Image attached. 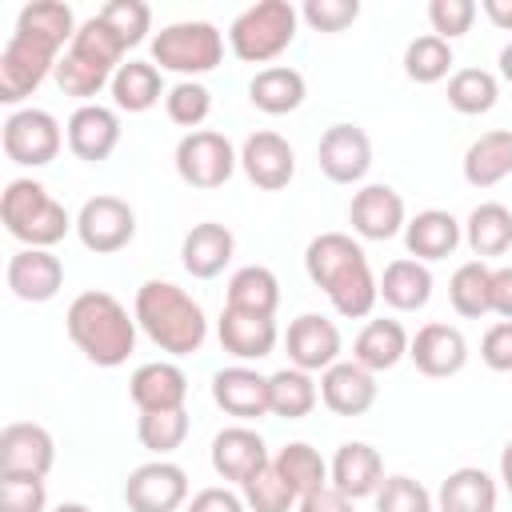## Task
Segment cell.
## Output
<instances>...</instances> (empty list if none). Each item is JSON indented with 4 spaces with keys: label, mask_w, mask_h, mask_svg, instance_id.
Returning a JSON list of instances; mask_svg holds the SVG:
<instances>
[{
    "label": "cell",
    "mask_w": 512,
    "mask_h": 512,
    "mask_svg": "<svg viewBox=\"0 0 512 512\" xmlns=\"http://www.w3.org/2000/svg\"><path fill=\"white\" fill-rule=\"evenodd\" d=\"M0 220L8 236H16L24 248H52L68 236V228H76L68 208L56 204L36 180H8L0 196Z\"/></svg>",
    "instance_id": "4"
},
{
    "label": "cell",
    "mask_w": 512,
    "mask_h": 512,
    "mask_svg": "<svg viewBox=\"0 0 512 512\" xmlns=\"http://www.w3.org/2000/svg\"><path fill=\"white\" fill-rule=\"evenodd\" d=\"M304 76L288 64H272V68H260L248 84V100L268 112V116H284V112H296L304 104Z\"/></svg>",
    "instance_id": "32"
},
{
    "label": "cell",
    "mask_w": 512,
    "mask_h": 512,
    "mask_svg": "<svg viewBox=\"0 0 512 512\" xmlns=\"http://www.w3.org/2000/svg\"><path fill=\"white\" fill-rule=\"evenodd\" d=\"M408 344L412 340H408L400 320H388V316L384 320H368L360 328L356 344H352V360L364 364L368 372H388L408 356Z\"/></svg>",
    "instance_id": "28"
},
{
    "label": "cell",
    "mask_w": 512,
    "mask_h": 512,
    "mask_svg": "<svg viewBox=\"0 0 512 512\" xmlns=\"http://www.w3.org/2000/svg\"><path fill=\"white\" fill-rule=\"evenodd\" d=\"M480 360L492 372H512V320H500L480 340Z\"/></svg>",
    "instance_id": "52"
},
{
    "label": "cell",
    "mask_w": 512,
    "mask_h": 512,
    "mask_svg": "<svg viewBox=\"0 0 512 512\" xmlns=\"http://www.w3.org/2000/svg\"><path fill=\"white\" fill-rule=\"evenodd\" d=\"M76 236L88 252L108 256L132 244L136 236V212L128 200L120 196H92L84 200V208L76 212Z\"/></svg>",
    "instance_id": "10"
},
{
    "label": "cell",
    "mask_w": 512,
    "mask_h": 512,
    "mask_svg": "<svg viewBox=\"0 0 512 512\" xmlns=\"http://www.w3.org/2000/svg\"><path fill=\"white\" fill-rule=\"evenodd\" d=\"M500 76L512 84V44H504V48H500Z\"/></svg>",
    "instance_id": "58"
},
{
    "label": "cell",
    "mask_w": 512,
    "mask_h": 512,
    "mask_svg": "<svg viewBox=\"0 0 512 512\" xmlns=\"http://www.w3.org/2000/svg\"><path fill=\"white\" fill-rule=\"evenodd\" d=\"M240 492H244V504H248V512H288L300 496L288 488V480L272 468V460L256 472V476H248L244 484H240Z\"/></svg>",
    "instance_id": "45"
},
{
    "label": "cell",
    "mask_w": 512,
    "mask_h": 512,
    "mask_svg": "<svg viewBox=\"0 0 512 512\" xmlns=\"http://www.w3.org/2000/svg\"><path fill=\"white\" fill-rule=\"evenodd\" d=\"M136 324L144 328V336L168 352V356H188L200 352L204 336H208V320L204 308L176 288L172 280H144L136 288V308H132Z\"/></svg>",
    "instance_id": "2"
},
{
    "label": "cell",
    "mask_w": 512,
    "mask_h": 512,
    "mask_svg": "<svg viewBox=\"0 0 512 512\" xmlns=\"http://www.w3.org/2000/svg\"><path fill=\"white\" fill-rule=\"evenodd\" d=\"M60 284H64V264L52 248H20L8 260V288L16 300L44 304L60 292Z\"/></svg>",
    "instance_id": "21"
},
{
    "label": "cell",
    "mask_w": 512,
    "mask_h": 512,
    "mask_svg": "<svg viewBox=\"0 0 512 512\" xmlns=\"http://www.w3.org/2000/svg\"><path fill=\"white\" fill-rule=\"evenodd\" d=\"M136 436L148 452L156 456H168L184 444L188 436V412L184 408H172V412H140V424H136Z\"/></svg>",
    "instance_id": "44"
},
{
    "label": "cell",
    "mask_w": 512,
    "mask_h": 512,
    "mask_svg": "<svg viewBox=\"0 0 512 512\" xmlns=\"http://www.w3.org/2000/svg\"><path fill=\"white\" fill-rule=\"evenodd\" d=\"M108 88H112V100H116L120 112H148L164 96V80H160V68L152 60L120 64Z\"/></svg>",
    "instance_id": "33"
},
{
    "label": "cell",
    "mask_w": 512,
    "mask_h": 512,
    "mask_svg": "<svg viewBox=\"0 0 512 512\" xmlns=\"http://www.w3.org/2000/svg\"><path fill=\"white\" fill-rule=\"evenodd\" d=\"M268 444L260 440V432L244 428V424H232L224 432H216L212 440V468L220 480H232V484H244L248 476H256L264 464H268Z\"/></svg>",
    "instance_id": "23"
},
{
    "label": "cell",
    "mask_w": 512,
    "mask_h": 512,
    "mask_svg": "<svg viewBox=\"0 0 512 512\" xmlns=\"http://www.w3.org/2000/svg\"><path fill=\"white\" fill-rule=\"evenodd\" d=\"M52 512H92L88 504H76V500H64V504H56Z\"/></svg>",
    "instance_id": "59"
},
{
    "label": "cell",
    "mask_w": 512,
    "mask_h": 512,
    "mask_svg": "<svg viewBox=\"0 0 512 512\" xmlns=\"http://www.w3.org/2000/svg\"><path fill=\"white\" fill-rule=\"evenodd\" d=\"M56 464V444L52 432L32 424V420H16L4 424L0 432V476H48Z\"/></svg>",
    "instance_id": "13"
},
{
    "label": "cell",
    "mask_w": 512,
    "mask_h": 512,
    "mask_svg": "<svg viewBox=\"0 0 512 512\" xmlns=\"http://www.w3.org/2000/svg\"><path fill=\"white\" fill-rule=\"evenodd\" d=\"M0 144H4V156H8L12 164L44 168V164L56 160L64 136H60V124H56L52 112H44V108H16V112L4 120Z\"/></svg>",
    "instance_id": "8"
},
{
    "label": "cell",
    "mask_w": 512,
    "mask_h": 512,
    "mask_svg": "<svg viewBox=\"0 0 512 512\" xmlns=\"http://www.w3.org/2000/svg\"><path fill=\"white\" fill-rule=\"evenodd\" d=\"M296 512H356V508H352V500H348L344 492H336V488L328 484V488L304 496V500L296 504Z\"/></svg>",
    "instance_id": "54"
},
{
    "label": "cell",
    "mask_w": 512,
    "mask_h": 512,
    "mask_svg": "<svg viewBox=\"0 0 512 512\" xmlns=\"http://www.w3.org/2000/svg\"><path fill=\"white\" fill-rule=\"evenodd\" d=\"M216 336H220V348L232 352L236 360H264L276 348V320L272 316H260V312H240V308H228L224 304L220 324H216Z\"/></svg>",
    "instance_id": "25"
},
{
    "label": "cell",
    "mask_w": 512,
    "mask_h": 512,
    "mask_svg": "<svg viewBox=\"0 0 512 512\" xmlns=\"http://www.w3.org/2000/svg\"><path fill=\"white\" fill-rule=\"evenodd\" d=\"M232 252H236V240H232V232H228L224 224H216V220L196 224V228L184 236V244H180L184 272H192L196 280H212V276H220L224 264L232 260Z\"/></svg>",
    "instance_id": "26"
},
{
    "label": "cell",
    "mask_w": 512,
    "mask_h": 512,
    "mask_svg": "<svg viewBox=\"0 0 512 512\" xmlns=\"http://www.w3.org/2000/svg\"><path fill=\"white\" fill-rule=\"evenodd\" d=\"M296 24H300V12L288 0H260L232 20L228 44H232L236 60L268 64L296 40Z\"/></svg>",
    "instance_id": "5"
},
{
    "label": "cell",
    "mask_w": 512,
    "mask_h": 512,
    "mask_svg": "<svg viewBox=\"0 0 512 512\" xmlns=\"http://www.w3.org/2000/svg\"><path fill=\"white\" fill-rule=\"evenodd\" d=\"M428 20H432V36L452 40V36H464L472 28L476 4L472 0H432L428 4Z\"/></svg>",
    "instance_id": "50"
},
{
    "label": "cell",
    "mask_w": 512,
    "mask_h": 512,
    "mask_svg": "<svg viewBox=\"0 0 512 512\" xmlns=\"http://www.w3.org/2000/svg\"><path fill=\"white\" fill-rule=\"evenodd\" d=\"M436 512H496V480L484 468H456L436 492Z\"/></svg>",
    "instance_id": "30"
},
{
    "label": "cell",
    "mask_w": 512,
    "mask_h": 512,
    "mask_svg": "<svg viewBox=\"0 0 512 512\" xmlns=\"http://www.w3.org/2000/svg\"><path fill=\"white\" fill-rule=\"evenodd\" d=\"M320 400L336 416H364L376 404V372L356 360H336L328 372H320Z\"/></svg>",
    "instance_id": "18"
},
{
    "label": "cell",
    "mask_w": 512,
    "mask_h": 512,
    "mask_svg": "<svg viewBox=\"0 0 512 512\" xmlns=\"http://www.w3.org/2000/svg\"><path fill=\"white\" fill-rule=\"evenodd\" d=\"M316 160L332 184H356L372 168V140L360 124H332L316 144Z\"/></svg>",
    "instance_id": "12"
},
{
    "label": "cell",
    "mask_w": 512,
    "mask_h": 512,
    "mask_svg": "<svg viewBox=\"0 0 512 512\" xmlns=\"http://www.w3.org/2000/svg\"><path fill=\"white\" fill-rule=\"evenodd\" d=\"M188 500V472L172 460H148L128 472L124 504L132 512H176Z\"/></svg>",
    "instance_id": "11"
},
{
    "label": "cell",
    "mask_w": 512,
    "mask_h": 512,
    "mask_svg": "<svg viewBox=\"0 0 512 512\" xmlns=\"http://www.w3.org/2000/svg\"><path fill=\"white\" fill-rule=\"evenodd\" d=\"M96 16L120 36L124 48L140 44V40L148 36V28H152V8H148L144 0H108Z\"/></svg>",
    "instance_id": "47"
},
{
    "label": "cell",
    "mask_w": 512,
    "mask_h": 512,
    "mask_svg": "<svg viewBox=\"0 0 512 512\" xmlns=\"http://www.w3.org/2000/svg\"><path fill=\"white\" fill-rule=\"evenodd\" d=\"M328 484L336 492H344L348 500H364V496H376L380 484H384V460L372 444L364 440H348L336 448L332 464H328Z\"/></svg>",
    "instance_id": "19"
},
{
    "label": "cell",
    "mask_w": 512,
    "mask_h": 512,
    "mask_svg": "<svg viewBox=\"0 0 512 512\" xmlns=\"http://www.w3.org/2000/svg\"><path fill=\"white\" fill-rule=\"evenodd\" d=\"M492 312L512 320V264L492 268Z\"/></svg>",
    "instance_id": "55"
},
{
    "label": "cell",
    "mask_w": 512,
    "mask_h": 512,
    "mask_svg": "<svg viewBox=\"0 0 512 512\" xmlns=\"http://www.w3.org/2000/svg\"><path fill=\"white\" fill-rule=\"evenodd\" d=\"M404 244H408L412 260H444L460 244V220L452 212H440V208L416 212L404 224Z\"/></svg>",
    "instance_id": "27"
},
{
    "label": "cell",
    "mask_w": 512,
    "mask_h": 512,
    "mask_svg": "<svg viewBox=\"0 0 512 512\" xmlns=\"http://www.w3.org/2000/svg\"><path fill=\"white\" fill-rule=\"evenodd\" d=\"M212 400L236 420H260L272 412L268 408V376H260L256 368H244V364L220 368L212 376Z\"/></svg>",
    "instance_id": "22"
},
{
    "label": "cell",
    "mask_w": 512,
    "mask_h": 512,
    "mask_svg": "<svg viewBox=\"0 0 512 512\" xmlns=\"http://www.w3.org/2000/svg\"><path fill=\"white\" fill-rule=\"evenodd\" d=\"M276 304H280V280H276L272 268L244 264V268L232 272V280H228V308L276 316Z\"/></svg>",
    "instance_id": "34"
},
{
    "label": "cell",
    "mask_w": 512,
    "mask_h": 512,
    "mask_svg": "<svg viewBox=\"0 0 512 512\" xmlns=\"http://www.w3.org/2000/svg\"><path fill=\"white\" fill-rule=\"evenodd\" d=\"M348 224L364 240H392L404 220V200L392 184H364L348 204Z\"/></svg>",
    "instance_id": "16"
},
{
    "label": "cell",
    "mask_w": 512,
    "mask_h": 512,
    "mask_svg": "<svg viewBox=\"0 0 512 512\" xmlns=\"http://www.w3.org/2000/svg\"><path fill=\"white\" fill-rule=\"evenodd\" d=\"M448 68H452V44L440 40V36H432V32L428 36H416L404 48V72L416 84H436V80L448 76Z\"/></svg>",
    "instance_id": "40"
},
{
    "label": "cell",
    "mask_w": 512,
    "mask_h": 512,
    "mask_svg": "<svg viewBox=\"0 0 512 512\" xmlns=\"http://www.w3.org/2000/svg\"><path fill=\"white\" fill-rule=\"evenodd\" d=\"M284 348H288L292 368H300V372H328L340 360V328L328 316H320V312H304V316H296L288 324Z\"/></svg>",
    "instance_id": "14"
},
{
    "label": "cell",
    "mask_w": 512,
    "mask_h": 512,
    "mask_svg": "<svg viewBox=\"0 0 512 512\" xmlns=\"http://www.w3.org/2000/svg\"><path fill=\"white\" fill-rule=\"evenodd\" d=\"M68 52H76V56H84V60L108 68V72H116V68H120V56H124L128 48L120 44V36H116L100 16H92V20H84V24L76 28Z\"/></svg>",
    "instance_id": "41"
},
{
    "label": "cell",
    "mask_w": 512,
    "mask_h": 512,
    "mask_svg": "<svg viewBox=\"0 0 512 512\" xmlns=\"http://www.w3.org/2000/svg\"><path fill=\"white\" fill-rule=\"evenodd\" d=\"M504 176H512V132L508 128H492L484 136H476L464 152V180L472 188H492Z\"/></svg>",
    "instance_id": "29"
},
{
    "label": "cell",
    "mask_w": 512,
    "mask_h": 512,
    "mask_svg": "<svg viewBox=\"0 0 512 512\" xmlns=\"http://www.w3.org/2000/svg\"><path fill=\"white\" fill-rule=\"evenodd\" d=\"M164 108H168V120H172V124L196 132V128L208 120V112H212V92H208L204 84H196V80H180V84L168 88Z\"/></svg>",
    "instance_id": "46"
},
{
    "label": "cell",
    "mask_w": 512,
    "mask_h": 512,
    "mask_svg": "<svg viewBox=\"0 0 512 512\" xmlns=\"http://www.w3.org/2000/svg\"><path fill=\"white\" fill-rule=\"evenodd\" d=\"M320 400V388L312 380V372H300V368H280L268 376V408L272 416H284V420H300L316 408Z\"/></svg>",
    "instance_id": "37"
},
{
    "label": "cell",
    "mask_w": 512,
    "mask_h": 512,
    "mask_svg": "<svg viewBox=\"0 0 512 512\" xmlns=\"http://www.w3.org/2000/svg\"><path fill=\"white\" fill-rule=\"evenodd\" d=\"M300 16L316 28V32H344L356 16H360V4L356 0H308L300 8Z\"/></svg>",
    "instance_id": "51"
},
{
    "label": "cell",
    "mask_w": 512,
    "mask_h": 512,
    "mask_svg": "<svg viewBox=\"0 0 512 512\" xmlns=\"http://www.w3.org/2000/svg\"><path fill=\"white\" fill-rule=\"evenodd\" d=\"M380 296L388 308L396 312H416L432 300V272L424 260H412V256H400L384 268L380 276Z\"/></svg>",
    "instance_id": "31"
},
{
    "label": "cell",
    "mask_w": 512,
    "mask_h": 512,
    "mask_svg": "<svg viewBox=\"0 0 512 512\" xmlns=\"http://www.w3.org/2000/svg\"><path fill=\"white\" fill-rule=\"evenodd\" d=\"M448 300L464 320H480L492 312V268L484 260H468L448 280Z\"/></svg>",
    "instance_id": "38"
},
{
    "label": "cell",
    "mask_w": 512,
    "mask_h": 512,
    "mask_svg": "<svg viewBox=\"0 0 512 512\" xmlns=\"http://www.w3.org/2000/svg\"><path fill=\"white\" fill-rule=\"evenodd\" d=\"M72 344L100 368H120L136 348V316L112 292H80L64 312Z\"/></svg>",
    "instance_id": "3"
},
{
    "label": "cell",
    "mask_w": 512,
    "mask_h": 512,
    "mask_svg": "<svg viewBox=\"0 0 512 512\" xmlns=\"http://www.w3.org/2000/svg\"><path fill=\"white\" fill-rule=\"evenodd\" d=\"M52 76H56V84H60L64 96H76V100L92 104V96H96L104 84H112L116 72H108V68H100V64H92V60H84V56H76V52H64Z\"/></svg>",
    "instance_id": "43"
},
{
    "label": "cell",
    "mask_w": 512,
    "mask_h": 512,
    "mask_svg": "<svg viewBox=\"0 0 512 512\" xmlns=\"http://www.w3.org/2000/svg\"><path fill=\"white\" fill-rule=\"evenodd\" d=\"M304 268L316 288L332 300V308L348 320H360L380 300V280L368 268L364 248L348 232H320L304 248Z\"/></svg>",
    "instance_id": "1"
},
{
    "label": "cell",
    "mask_w": 512,
    "mask_h": 512,
    "mask_svg": "<svg viewBox=\"0 0 512 512\" xmlns=\"http://www.w3.org/2000/svg\"><path fill=\"white\" fill-rule=\"evenodd\" d=\"M44 476H0V512H44Z\"/></svg>",
    "instance_id": "49"
},
{
    "label": "cell",
    "mask_w": 512,
    "mask_h": 512,
    "mask_svg": "<svg viewBox=\"0 0 512 512\" xmlns=\"http://www.w3.org/2000/svg\"><path fill=\"white\" fill-rule=\"evenodd\" d=\"M64 136H68L72 156H80V160H88V164H100V160H108V156L116 152V144H120V116H116L112 108H104V104H80V108L68 116Z\"/></svg>",
    "instance_id": "20"
},
{
    "label": "cell",
    "mask_w": 512,
    "mask_h": 512,
    "mask_svg": "<svg viewBox=\"0 0 512 512\" xmlns=\"http://www.w3.org/2000/svg\"><path fill=\"white\" fill-rule=\"evenodd\" d=\"M408 356H412L416 372H424V376H436V380H440V376H456V372L468 364V340H464L460 328L432 320V324H424V328L412 336Z\"/></svg>",
    "instance_id": "17"
},
{
    "label": "cell",
    "mask_w": 512,
    "mask_h": 512,
    "mask_svg": "<svg viewBox=\"0 0 512 512\" xmlns=\"http://www.w3.org/2000/svg\"><path fill=\"white\" fill-rule=\"evenodd\" d=\"M240 168L256 188L280 192L296 176V152L280 132H252L240 148Z\"/></svg>",
    "instance_id": "15"
},
{
    "label": "cell",
    "mask_w": 512,
    "mask_h": 512,
    "mask_svg": "<svg viewBox=\"0 0 512 512\" xmlns=\"http://www.w3.org/2000/svg\"><path fill=\"white\" fill-rule=\"evenodd\" d=\"M500 480H504V488H508V496H512V440L500 448Z\"/></svg>",
    "instance_id": "57"
},
{
    "label": "cell",
    "mask_w": 512,
    "mask_h": 512,
    "mask_svg": "<svg viewBox=\"0 0 512 512\" xmlns=\"http://www.w3.org/2000/svg\"><path fill=\"white\" fill-rule=\"evenodd\" d=\"M376 512H436V500L412 476H384L376 492Z\"/></svg>",
    "instance_id": "48"
},
{
    "label": "cell",
    "mask_w": 512,
    "mask_h": 512,
    "mask_svg": "<svg viewBox=\"0 0 512 512\" xmlns=\"http://www.w3.org/2000/svg\"><path fill=\"white\" fill-rule=\"evenodd\" d=\"M272 468L288 480V488H292L300 500L312 496V492H320V488H328V464H324V456H320L312 444H304V440L284 444V448L272 456Z\"/></svg>",
    "instance_id": "35"
},
{
    "label": "cell",
    "mask_w": 512,
    "mask_h": 512,
    "mask_svg": "<svg viewBox=\"0 0 512 512\" xmlns=\"http://www.w3.org/2000/svg\"><path fill=\"white\" fill-rule=\"evenodd\" d=\"M224 60V36L208 20H176L152 36V64L180 72V76H200L212 72Z\"/></svg>",
    "instance_id": "6"
},
{
    "label": "cell",
    "mask_w": 512,
    "mask_h": 512,
    "mask_svg": "<svg viewBox=\"0 0 512 512\" xmlns=\"http://www.w3.org/2000/svg\"><path fill=\"white\" fill-rule=\"evenodd\" d=\"M188 512H248V504L232 488H200L188 500Z\"/></svg>",
    "instance_id": "53"
},
{
    "label": "cell",
    "mask_w": 512,
    "mask_h": 512,
    "mask_svg": "<svg viewBox=\"0 0 512 512\" xmlns=\"http://www.w3.org/2000/svg\"><path fill=\"white\" fill-rule=\"evenodd\" d=\"M60 64V44L40 32H12L0 52V104H20L32 96L48 72Z\"/></svg>",
    "instance_id": "7"
},
{
    "label": "cell",
    "mask_w": 512,
    "mask_h": 512,
    "mask_svg": "<svg viewBox=\"0 0 512 512\" xmlns=\"http://www.w3.org/2000/svg\"><path fill=\"white\" fill-rule=\"evenodd\" d=\"M496 96H500V84L484 68H460L448 80V104L464 116H480V112L496 108Z\"/></svg>",
    "instance_id": "39"
},
{
    "label": "cell",
    "mask_w": 512,
    "mask_h": 512,
    "mask_svg": "<svg viewBox=\"0 0 512 512\" xmlns=\"http://www.w3.org/2000/svg\"><path fill=\"white\" fill-rule=\"evenodd\" d=\"M172 160H176L180 180L192 184V188H220L240 164V156L232 152L228 136L212 132V128H196V132L180 136Z\"/></svg>",
    "instance_id": "9"
},
{
    "label": "cell",
    "mask_w": 512,
    "mask_h": 512,
    "mask_svg": "<svg viewBox=\"0 0 512 512\" xmlns=\"http://www.w3.org/2000/svg\"><path fill=\"white\" fill-rule=\"evenodd\" d=\"M128 392L140 412H172V408H184L188 400V376L172 360H152L132 372Z\"/></svg>",
    "instance_id": "24"
},
{
    "label": "cell",
    "mask_w": 512,
    "mask_h": 512,
    "mask_svg": "<svg viewBox=\"0 0 512 512\" xmlns=\"http://www.w3.org/2000/svg\"><path fill=\"white\" fill-rule=\"evenodd\" d=\"M16 28H20V32H40V36L56 40L60 48H64V40L72 44V36H76L72 8L60 4V0H36V4H24L20 16H16Z\"/></svg>",
    "instance_id": "42"
},
{
    "label": "cell",
    "mask_w": 512,
    "mask_h": 512,
    "mask_svg": "<svg viewBox=\"0 0 512 512\" xmlns=\"http://www.w3.org/2000/svg\"><path fill=\"white\" fill-rule=\"evenodd\" d=\"M480 8H484V16H488L496 28L512 32V0H484Z\"/></svg>",
    "instance_id": "56"
},
{
    "label": "cell",
    "mask_w": 512,
    "mask_h": 512,
    "mask_svg": "<svg viewBox=\"0 0 512 512\" xmlns=\"http://www.w3.org/2000/svg\"><path fill=\"white\" fill-rule=\"evenodd\" d=\"M464 236H468V248L484 260V256H504L512 248V212L496 200L488 204H476L468 212V224H464Z\"/></svg>",
    "instance_id": "36"
}]
</instances>
